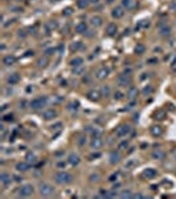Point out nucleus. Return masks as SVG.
Listing matches in <instances>:
<instances>
[{"label":"nucleus","mask_w":176,"mask_h":199,"mask_svg":"<svg viewBox=\"0 0 176 199\" xmlns=\"http://www.w3.org/2000/svg\"><path fill=\"white\" fill-rule=\"evenodd\" d=\"M54 181L57 185H70L73 182V177L68 171H58L54 174Z\"/></svg>","instance_id":"f257e3e1"},{"label":"nucleus","mask_w":176,"mask_h":199,"mask_svg":"<svg viewBox=\"0 0 176 199\" xmlns=\"http://www.w3.org/2000/svg\"><path fill=\"white\" fill-rule=\"evenodd\" d=\"M38 192H40L41 197H52L54 194V189L52 185L46 183V182H43L38 186Z\"/></svg>","instance_id":"f03ea898"},{"label":"nucleus","mask_w":176,"mask_h":199,"mask_svg":"<svg viewBox=\"0 0 176 199\" xmlns=\"http://www.w3.org/2000/svg\"><path fill=\"white\" fill-rule=\"evenodd\" d=\"M133 82V77H131L130 73H120L117 77V84L119 86H130Z\"/></svg>","instance_id":"7ed1b4c3"},{"label":"nucleus","mask_w":176,"mask_h":199,"mask_svg":"<svg viewBox=\"0 0 176 199\" xmlns=\"http://www.w3.org/2000/svg\"><path fill=\"white\" fill-rule=\"evenodd\" d=\"M46 97L43 96V97H37V98L32 100L31 103H29V106H31L32 110H40V109H43L44 106L46 105Z\"/></svg>","instance_id":"20e7f679"},{"label":"nucleus","mask_w":176,"mask_h":199,"mask_svg":"<svg viewBox=\"0 0 176 199\" xmlns=\"http://www.w3.org/2000/svg\"><path fill=\"white\" fill-rule=\"evenodd\" d=\"M131 130H133V127L130 126V125H126V124H123V125H119V126L117 127V137H127L128 134L131 133Z\"/></svg>","instance_id":"39448f33"},{"label":"nucleus","mask_w":176,"mask_h":199,"mask_svg":"<svg viewBox=\"0 0 176 199\" xmlns=\"http://www.w3.org/2000/svg\"><path fill=\"white\" fill-rule=\"evenodd\" d=\"M17 191H19V195H20V197L27 198V197H31V195L33 194V187H32L31 185H23Z\"/></svg>","instance_id":"423d86ee"},{"label":"nucleus","mask_w":176,"mask_h":199,"mask_svg":"<svg viewBox=\"0 0 176 199\" xmlns=\"http://www.w3.org/2000/svg\"><path fill=\"white\" fill-rule=\"evenodd\" d=\"M102 146H103V140L101 135H95V137L92 138V141H90V148L93 150H100Z\"/></svg>","instance_id":"0eeeda50"},{"label":"nucleus","mask_w":176,"mask_h":199,"mask_svg":"<svg viewBox=\"0 0 176 199\" xmlns=\"http://www.w3.org/2000/svg\"><path fill=\"white\" fill-rule=\"evenodd\" d=\"M158 32L162 37H168L171 35V27L166 23H162L158 27Z\"/></svg>","instance_id":"6e6552de"},{"label":"nucleus","mask_w":176,"mask_h":199,"mask_svg":"<svg viewBox=\"0 0 176 199\" xmlns=\"http://www.w3.org/2000/svg\"><path fill=\"white\" fill-rule=\"evenodd\" d=\"M120 159H122V154H120V151L113 150V151L110 153V155H109V162L111 163V165H117V163H119Z\"/></svg>","instance_id":"1a4fd4ad"},{"label":"nucleus","mask_w":176,"mask_h":199,"mask_svg":"<svg viewBox=\"0 0 176 199\" xmlns=\"http://www.w3.org/2000/svg\"><path fill=\"white\" fill-rule=\"evenodd\" d=\"M110 75V69L107 67H101L97 69V72H95V78H98V80H105L107 76Z\"/></svg>","instance_id":"9d476101"},{"label":"nucleus","mask_w":176,"mask_h":199,"mask_svg":"<svg viewBox=\"0 0 176 199\" xmlns=\"http://www.w3.org/2000/svg\"><path fill=\"white\" fill-rule=\"evenodd\" d=\"M58 28V23H57L56 20H49V21H46L45 23V33L46 35H49L50 32H53V31H56V29Z\"/></svg>","instance_id":"9b49d317"},{"label":"nucleus","mask_w":176,"mask_h":199,"mask_svg":"<svg viewBox=\"0 0 176 199\" xmlns=\"http://www.w3.org/2000/svg\"><path fill=\"white\" fill-rule=\"evenodd\" d=\"M20 80H21V77H20V75H19L17 72L11 73V75L7 77V82H8V85H16L17 82H20Z\"/></svg>","instance_id":"f8f14e48"},{"label":"nucleus","mask_w":176,"mask_h":199,"mask_svg":"<svg viewBox=\"0 0 176 199\" xmlns=\"http://www.w3.org/2000/svg\"><path fill=\"white\" fill-rule=\"evenodd\" d=\"M68 162H69L71 166H78L79 162H81V158H79V155L77 154V153H70V154L68 155Z\"/></svg>","instance_id":"ddd939ff"},{"label":"nucleus","mask_w":176,"mask_h":199,"mask_svg":"<svg viewBox=\"0 0 176 199\" xmlns=\"http://www.w3.org/2000/svg\"><path fill=\"white\" fill-rule=\"evenodd\" d=\"M57 117V111L54 109H46L43 113V118L45 121H50V119H54Z\"/></svg>","instance_id":"4468645a"},{"label":"nucleus","mask_w":176,"mask_h":199,"mask_svg":"<svg viewBox=\"0 0 176 199\" xmlns=\"http://www.w3.org/2000/svg\"><path fill=\"white\" fill-rule=\"evenodd\" d=\"M136 0H122V7L127 11H133L136 8Z\"/></svg>","instance_id":"2eb2a0df"},{"label":"nucleus","mask_w":176,"mask_h":199,"mask_svg":"<svg viewBox=\"0 0 176 199\" xmlns=\"http://www.w3.org/2000/svg\"><path fill=\"white\" fill-rule=\"evenodd\" d=\"M11 182H12V177H11L9 174H7V173H1V174H0V183H1L4 187L9 186Z\"/></svg>","instance_id":"dca6fc26"},{"label":"nucleus","mask_w":176,"mask_h":199,"mask_svg":"<svg viewBox=\"0 0 176 199\" xmlns=\"http://www.w3.org/2000/svg\"><path fill=\"white\" fill-rule=\"evenodd\" d=\"M117 31H118L117 24L109 23L106 25V35H107V36H115V35H117Z\"/></svg>","instance_id":"f3484780"},{"label":"nucleus","mask_w":176,"mask_h":199,"mask_svg":"<svg viewBox=\"0 0 176 199\" xmlns=\"http://www.w3.org/2000/svg\"><path fill=\"white\" fill-rule=\"evenodd\" d=\"M16 170L19 173H25V171L29 170V163L27 161H23V162H17L16 163Z\"/></svg>","instance_id":"a211bd4d"},{"label":"nucleus","mask_w":176,"mask_h":199,"mask_svg":"<svg viewBox=\"0 0 176 199\" xmlns=\"http://www.w3.org/2000/svg\"><path fill=\"white\" fill-rule=\"evenodd\" d=\"M123 15H125V11H123L122 7H115V8H113L111 16H113L114 19H122Z\"/></svg>","instance_id":"6ab92c4d"},{"label":"nucleus","mask_w":176,"mask_h":199,"mask_svg":"<svg viewBox=\"0 0 176 199\" xmlns=\"http://www.w3.org/2000/svg\"><path fill=\"white\" fill-rule=\"evenodd\" d=\"M152 158L156 161H163L166 158V153L163 151L162 149H155L152 151Z\"/></svg>","instance_id":"aec40b11"},{"label":"nucleus","mask_w":176,"mask_h":199,"mask_svg":"<svg viewBox=\"0 0 176 199\" xmlns=\"http://www.w3.org/2000/svg\"><path fill=\"white\" fill-rule=\"evenodd\" d=\"M15 62H16V57L13 56V54H7V56H4V59H3V64H4L5 67H12Z\"/></svg>","instance_id":"412c9836"},{"label":"nucleus","mask_w":176,"mask_h":199,"mask_svg":"<svg viewBox=\"0 0 176 199\" xmlns=\"http://www.w3.org/2000/svg\"><path fill=\"white\" fill-rule=\"evenodd\" d=\"M90 24H92L93 27H95V28H100V27L103 24V19L101 17V16H92Z\"/></svg>","instance_id":"4be33fe9"},{"label":"nucleus","mask_w":176,"mask_h":199,"mask_svg":"<svg viewBox=\"0 0 176 199\" xmlns=\"http://www.w3.org/2000/svg\"><path fill=\"white\" fill-rule=\"evenodd\" d=\"M150 133L154 137H160V135L163 134V130H162V127L159 126V125H152V126L150 127Z\"/></svg>","instance_id":"5701e85b"},{"label":"nucleus","mask_w":176,"mask_h":199,"mask_svg":"<svg viewBox=\"0 0 176 199\" xmlns=\"http://www.w3.org/2000/svg\"><path fill=\"white\" fill-rule=\"evenodd\" d=\"M136 97H138V89L131 86V88L127 90V98L131 100V101H135Z\"/></svg>","instance_id":"b1692460"},{"label":"nucleus","mask_w":176,"mask_h":199,"mask_svg":"<svg viewBox=\"0 0 176 199\" xmlns=\"http://www.w3.org/2000/svg\"><path fill=\"white\" fill-rule=\"evenodd\" d=\"M87 98L90 101H98L101 98V92L98 90H90L89 93H87Z\"/></svg>","instance_id":"393cba45"},{"label":"nucleus","mask_w":176,"mask_h":199,"mask_svg":"<svg viewBox=\"0 0 176 199\" xmlns=\"http://www.w3.org/2000/svg\"><path fill=\"white\" fill-rule=\"evenodd\" d=\"M87 31V25L85 21H81V23H78L76 25V32L77 33H86Z\"/></svg>","instance_id":"a878e982"},{"label":"nucleus","mask_w":176,"mask_h":199,"mask_svg":"<svg viewBox=\"0 0 176 199\" xmlns=\"http://www.w3.org/2000/svg\"><path fill=\"white\" fill-rule=\"evenodd\" d=\"M100 92H101V96L107 98V97H110V94H111V88H110V85H103Z\"/></svg>","instance_id":"bb28decb"},{"label":"nucleus","mask_w":176,"mask_h":199,"mask_svg":"<svg viewBox=\"0 0 176 199\" xmlns=\"http://www.w3.org/2000/svg\"><path fill=\"white\" fill-rule=\"evenodd\" d=\"M48 62H49V60H48V56H44V57H40V59L37 60V67L38 68H45L46 65H48Z\"/></svg>","instance_id":"cd10ccee"},{"label":"nucleus","mask_w":176,"mask_h":199,"mask_svg":"<svg viewBox=\"0 0 176 199\" xmlns=\"http://www.w3.org/2000/svg\"><path fill=\"white\" fill-rule=\"evenodd\" d=\"M156 170L155 169H146L144 173H143V175L146 177V178H154V177H156Z\"/></svg>","instance_id":"c85d7f7f"},{"label":"nucleus","mask_w":176,"mask_h":199,"mask_svg":"<svg viewBox=\"0 0 176 199\" xmlns=\"http://www.w3.org/2000/svg\"><path fill=\"white\" fill-rule=\"evenodd\" d=\"M90 4V0H77V7L79 8V9H85V8H87Z\"/></svg>","instance_id":"c756f323"},{"label":"nucleus","mask_w":176,"mask_h":199,"mask_svg":"<svg viewBox=\"0 0 176 199\" xmlns=\"http://www.w3.org/2000/svg\"><path fill=\"white\" fill-rule=\"evenodd\" d=\"M71 67H79V65H84V59L82 57H74L70 61Z\"/></svg>","instance_id":"7c9ffc66"},{"label":"nucleus","mask_w":176,"mask_h":199,"mask_svg":"<svg viewBox=\"0 0 176 199\" xmlns=\"http://www.w3.org/2000/svg\"><path fill=\"white\" fill-rule=\"evenodd\" d=\"M84 73H85V67H84V65H79V67H73V75L82 76Z\"/></svg>","instance_id":"2f4dec72"},{"label":"nucleus","mask_w":176,"mask_h":199,"mask_svg":"<svg viewBox=\"0 0 176 199\" xmlns=\"http://www.w3.org/2000/svg\"><path fill=\"white\" fill-rule=\"evenodd\" d=\"M25 159H27V162H28L29 165H35V163L37 162V158H36V155L33 154V153H28Z\"/></svg>","instance_id":"473e14b6"},{"label":"nucleus","mask_w":176,"mask_h":199,"mask_svg":"<svg viewBox=\"0 0 176 199\" xmlns=\"http://www.w3.org/2000/svg\"><path fill=\"white\" fill-rule=\"evenodd\" d=\"M152 92H154V88H152V86H151V85H146L144 88H143L142 93H143V96H150Z\"/></svg>","instance_id":"72a5a7b5"},{"label":"nucleus","mask_w":176,"mask_h":199,"mask_svg":"<svg viewBox=\"0 0 176 199\" xmlns=\"http://www.w3.org/2000/svg\"><path fill=\"white\" fill-rule=\"evenodd\" d=\"M144 52H146V47L143 44H138L135 47V53L136 54H143Z\"/></svg>","instance_id":"f704fd0d"},{"label":"nucleus","mask_w":176,"mask_h":199,"mask_svg":"<svg viewBox=\"0 0 176 199\" xmlns=\"http://www.w3.org/2000/svg\"><path fill=\"white\" fill-rule=\"evenodd\" d=\"M81 43H79V41H76V43H73V44H71L70 45V49H71V52H77V51H78L79 49V48H81Z\"/></svg>","instance_id":"c9c22d12"},{"label":"nucleus","mask_w":176,"mask_h":199,"mask_svg":"<svg viewBox=\"0 0 176 199\" xmlns=\"http://www.w3.org/2000/svg\"><path fill=\"white\" fill-rule=\"evenodd\" d=\"M120 198H133V192L130 190H125L123 192H120Z\"/></svg>","instance_id":"e433bc0d"},{"label":"nucleus","mask_w":176,"mask_h":199,"mask_svg":"<svg viewBox=\"0 0 176 199\" xmlns=\"http://www.w3.org/2000/svg\"><path fill=\"white\" fill-rule=\"evenodd\" d=\"M100 179H101L100 174H92V175H90V178H89V181L90 182H98Z\"/></svg>","instance_id":"4c0bfd02"},{"label":"nucleus","mask_w":176,"mask_h":199,"mask_svg":"<svg viewBox=\"0 0 176 199\" xmlns=\"http://www.w3.org/2000/svg\"><path fill=\"white\" fill-rule=\"evenodd\" d=\"M127 148H128V141H122V142L118 145V149H119V150H125Z\"/></svg>","instance_id":"58836bf2"},{"label":"nucleus","mask_w":176,"mask_h":199,"mask_svg":"<svg viewBox=\"0 0 176 199\" xmlns=\"http://www.w3.org/2000/svg\"><path fill=\"white\" fill-rule=\"evenodd\" d=\"M71 13H73L71 8H70V7H68V8H65V11L62 12V15H64V16H69V15H71Z\"/></svg>","instance_id":"ea45409f"},{"label":"nucleus","mask_w":176,"mask_h":199,"mask_svg":"<svg viewBox=\"0 0 176 199\" xmlns=\"http://www.w3.org/2000/svg\"><path fill=\"white\" fill-rule=\"evenodd\" d=\"M3 119H4V121H8V122H12L13 121V116H12V114H7V116L3 117Z\"/></svg>","instance_id":"a19ab883"},{"label":"nucleus","mask_w":176,"mask_h":199,"mask_svg":"<svg viewBox=\"0 0 176 199\" xmlns=\"http://www.w3.org/2000/svg\"><path fill=\"white\" fill-rule=\"evenodd\" d=\"M86 143V137H79L78 138V145L79 146H84Z\"/></svg>","instance_id":"79ce46f5"},{"label":"nucleus","mask_w":176,"mask_h":199,"mask_svg":"<svg viewBox=\"0 0 176 199\" xmlns=\"http://www.w3.org/2000/svg\"><path fill=\"white\" fill-rule=\"evenodd\" d=\"M54 52H56V49H54V48H49V49L45 51V56H52Z\"/></svg>","instance_id":"37998d69"},{"label":"nucleus","mask_w":176,"mask_h":199,"mask_svg":"<svg viewBox=\"0 0 176 199\" xmlns=\"http://www.w3.org/2000/svg\"><path fill=\"white\" fill-rule=\"evenodd\" d=\"M114 98L115 100H122L123 98V94L120 93V92H115V93H114Z\"/></svg>","instance_id":"c03bdc74"},{"label":"nucleus","mask_w":176,"mask_h":199,"mask_svg":"<svg viewBox=\"0 0 176 199\" xmlns=\"http://www.w3.org/2000/svg\"><path fill=\"white\" fill-rule=\"evenodd\" d=\"M17 36H19V37H25V36H27L25 31H21V29H20V31H19V33H17Z\"/></svg>","instance_id":"a18cd8bd"},{"label":"nucleus","mask_w":176,"mask_h":199,"mask_svg":"<svg viewBox=\"0 0 176 199\" xmlns=\"http://www.w3.org/2000/svg\"><path fill=\"white\" fill-rule=\"evenodd\" d=\"M117 177H118V173H114V174H113V175L109 178V181H110V182H114V179L117 178Z\"/></svg>","instance_id":"49530a36"},{"label":"nucleus","mask_w":176,"mask_h":199,"mask_svg":"<svg viewBox=\"0 0 176 199\" xmlns=\"http://www.w3.org/2000/svg\"><path fill=\"white\" fill-rule=\"evenodd\" d=\"M133 198H144V195H142V194H133Z\"/></svg>","instance_id":"de8ad7c7"},{"label":"nucleus","mask_w":176,"mask_h":199,"mask_svg":"<svg viewBox=\"0 0 176 199\" xmlns=\"http://www.w3.org/2000/svg\"><path fill=\"white\" fill-rule=\"evenodd\" d=\"M100 0H90V4H98Z\"/></svg>","instance_id":"09e8293b"},{"label":"nucleus","mask_w":176,"mask_h":199,"mask_svg":"<svg viewBox=\"0 0 176 199\" xmlns=\"http://www.w3.org/2000/svg\"><path fill=\"white\" fill-rule=\"evenodd\" d=\"M60 126H61V124H57V125H54V126H52V127H53V129H57V127H60Z\"/></svg>","instance_id":"8fccbe9b"},{"label":"nucleus","mask_w":176,"mask_h":199,"mask_svg":"<svg viewBox=\"0 0 176 199\" xmlns=\"http://www.w3.org/2000/svg\"><path fill=\"white\" fill-rule=\"evenodd\" d=\"M138 118H139V116H138V114H135V116H134V121H136Z\"/></svg>","instance_id":"3c124183"},{"label":"nucleus","mask_w":176,"mask_h":199,"mask_svg":"<svg viewBox=\"0 0 176 199\" xmlns=\"http://www.w3.org/2000/svg\"><path fill=\"white\" fill-rule=\"evenodd\" d=\"M175 161H176V154H175Z\"/></svg>","instance_id":"603ef678"}]
</instances>
